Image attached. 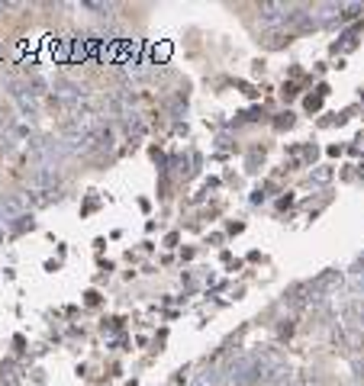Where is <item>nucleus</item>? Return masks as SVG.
Here are the masks:
<instances>
[{
  "label": "nucleus",
  "mask_w": 364,
  "mask_h": 386,
  "mask_svg": "<svg viewBox=\"0 0 364 386\" xmlns=\"http://www.w3.org/2000/svg\"><path fill=\"white\" fill-rule=\"evenodd\" d=\"M258 373H261V367H258L255 358H239V360H232V367H229V380L232 383H239V386L251 383Z\"/></svg>",
  "instance_id": "f257e3e1"
},
{
  "label": "nucleus",
  "mask_w": 364,
  "mask_h": 386,
  "mask_svg": "<svg viewBox=\"0 0 364 386\" xmlns=\"http://www.w3.org/2000/svg\"><path fill=\"white\" fill-rule=\"evenodd\" d=\"M23 213H26V200H23V193H7V197L0 200V216H4V222L23 219Z\"/></svg>",
  "instance_id": "f03ea898"
},
{
  "label": "nucleus",
  "mask_w": 364,
  "mask_h": 386,
  "mask_svg": "<svg viewBox=\"0 0 364 386\" xmlns=\"http://www.w3.org/2000/svg\"><path fill=\"white\" fill-rule=\"evenodd\" d=\"M258 14H261V23H281V20H293V14H290L287 4H261L258 7Z\"/></svg>",
  "instance_id": "7ed1b4c3"
},
{
  "label": "nucleus",
  "mask_w": 364,
  "mask_h": 386,
  "mask_svg": "<svg viewBox=\"0 0 364 386\" xmlns=\"http://www.w3.org/2000/svg\"><path fill=\"white\" fill-rule=\"evenodd\" d=\"M55 97H61V100H81V97H84V87L68 84V80H58V84H55Z\"/></svg>",
  "instance_id": "20e7f679"
},
{
  "label": "nucleus",
  "mask_w": 364,
  "mask_h": 386,
  "mask_svg": "<svg viewBox=\"0 0 364 386\" xmlns=\"http://www.w3.org/2000/svg\"><path fill=\"white\" fill-rule=\"evenodd\" d=\"M190 386H219V370H203V373H197Z\"/></svg>",
  "instance_id": "39448f33"
},
{
  "label": "nucleus",
  "mask_w": 364,
  "mask_h": 386,
  "mask_svg": "<svg viewBox=\"0 0 364 386\" xmlns=\"http://www.w3.org/2000/svg\"><path fill=\"white\" fill-rule=\"evenodd\" d=\"M0 10H4V4H0Z\"/></svg>",
  "instance_id": "423d86ee"
}]
</instances>
